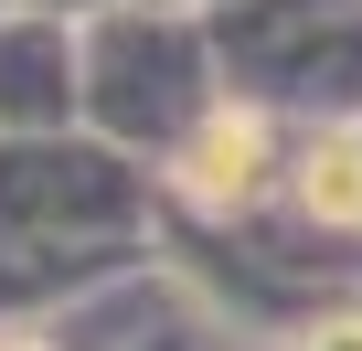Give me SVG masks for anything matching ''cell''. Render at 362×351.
Returning a JSON list of instances; mask_svg holds the SVG:
<instances>
[{
	"label": "cell",
	"mask_w": 362,
	"mask_h": 351,
	"mask_svg": "<svg viewBox=\"0 0 362 351\" xmlns=\"http://www.w3.org/2000/svg\"><path fill=\"white\" fill-rule=\"evenodd\" d=\"M170 182H181V203H192V213H256V203L288 182V170H277V128H267V107H214L192 138H181Z\"/></svg>",
	"instance_id": "obj_1"
},
{
	"label": "cell",
	"mask_w": 362,
	"mask_h": 351,
	"mask_svg": "<svg viewBox=\"0 0 362 351\" xmlns=\"http://www.w3.org/2000/svg\"><path fill=\"white\" fill-rule=\"evenodd\" d=\"M288 203H298L320 234H362V138H351V128H320V138L288 160Z\"/></svg>",
	"instance_id": "obj_2"
},
{
	"label": "cell",
	"mask_w": 362,
	"mask_h": 351,
	"mask_svg": "<svg viewBox=\"0 0 362 351\" xmlns=\"http://www.w3.org/2000/svg\"><path fill=\"white\" fill-rule=\"evenodd\" d=\"M298 351H362V319H309Z\"/></svg>",
	"instance_id": "obj_3"
},
{
	"label": "cell",
	"mask_w": 362,
	"mask_h": 351,
	"mask_svg": "<svg viewBox=\"0 0 362 351\" xmlns=\"http://www.w3.org/2000/svg\"><path fill=\"white\" fill-rule=\"evenodd\" d=\"M0 351H43V340H33V330H0Z\"/></svg>",
	"instance_id": "obj_4"
}]
</instances>
